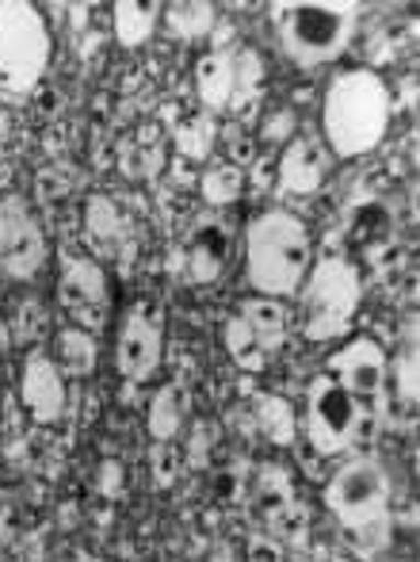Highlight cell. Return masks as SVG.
Wrapping results in <instances>:
<instances>
[{"instance_id":"obj_25","label":"cell","mask_w":420,"mask_h":562,"mask_svg":"<svg viewBox=\"0 0 420 562\" xmlns=\"http://www.w3.org/2000/svg\"><path fill=\"white\" fill-rule=\"evenodd\" d=\"M164 23L180 38H203L214 31L218 12H214V4H207V0H177V4H164Z\"/></svg>"},{"instance_id":"obj_26","label":"cell","mask_w":420,"mask_h":562,"mask_svg":"<svg viewBox=\"0 0 420 562\" xmlns=\"http://www.w3.org/2000/svg\"><path fill=\"white\" fill-rule=\"evenodd\" d=\"M214 138H218V126H214V115L200 112L192 119L177 126V149L192 161H207L211 149H214Z\"/></svg>"},{"instance_id":"obj_14","label":"cell","mask_w":420,"mask_h":562,"mask_svg":"<svg viewBox=\"0 0 420 562\" xmlns=\"http://www.w3.org/2000/svg\"><path fill=\"white\" fill-rule=\"evenodd\" d=\"M329 177V154L317 138H291L280 157V188L287 195H314L321 192Z\"/></svg>"},{"instance_id":"obj_6","label":"cell","mask_w":420,"mask_h":562,"mask_svg":"<svg viewBox=\"0 0 420 562\" xmlns=\"http://www.w3.org/2000/svg\"><path fill=\"white\" fill-rule=\"evenodd\" d=\"M50 66V27L27 0H0V92L31 97Z\"/></svg>"},{"instance_id":"obj_18","label":"cell","mask_w":420,"mask_h":562,"mask_svg":"<svg viewBox=\"0 0 420 562\" xmlns=\"http://www.w3.org/2000/svg\"><path fill=\"white\" fill-rule=\"evenodd\" d=\"M245 318V326L257 334L260 345L268 348V356H275L283 345H287V334H291V311L283 306V299H264V295H252L241 303L237 311Z\"/></svg>"},{"instance_id":"obj_2","label":"cell","mask_w":420,"mask_h":562,"mask_svg":"<svg viewBox=\"0 0 420 562\" xmlns=\"http://www.w3.org/2000/svg\"><path fill=\"white\" fill-rule=\"evenodd\" d=\"M310 257V229L291 211H264L245 226V280L257 295L295 299Z\"/></svg>"},{"instance_id":"obj_17","label":"cell","mask_w":420,"mask_h":562,"mask_svg":"<svg viewBox=\"0 0 420 562\" xmlns=\"http://www.w3.org/2000/svg\"><path fill=\"white\" fill-rule=\"evenodd\" d=\"M188 414H192V391H188L184 379H169V383L154 394V402H149V414H146L149 437L177 440L188 422Z\"/></svg>"},{"instance_id":"obj_27","label":"cell","mask_w":420,"mask_h":562,"mask_svg":"<svg viewBox=\"0 0 420 562\" xmlns=\"http://www.w3.org/2000/svg\"><path fill=\"white\" fill-rule=\"evenodd\" d=\"M164 169V149H161V142H149V134H141L134 146H126V154H123V172L126 177H134V180H149V177H157V172Z\"/></svg>"},{"instance_id":"obj_35","label":"cell","mask_w":420,"mask_h":562,"mask_svg":"<svg viewBox=\"0 0 420 562\" xmlns=\"http://www.w3.org/2000/svg\"><path fill=\"white\" fill-rule=\"evenodd\" d=\"M291 126H295V115H291V112L272 115V119L264 123V142H283V138H291Z\"/></svg>"},{"instance_id":"obj_30","label":"cell","mask_w":420,"mask_h":562,"mask_svg":"<svg viewBox=\"0 0 420 562\" xmlns=\"http://www.w3.org/2000/svg\"><path fill=\"white\" fill-rule=\"evenodd\" d=\"M260 81H264L260 54L257 50H241V54H237V100H252V97H257Z\"/></svg>"},{"instance_id":"obj_13","label":"cell","mask_w":420,"mask_h":562,"mask_svg":"<svg viewBox=\"0 0 420 562\" xmlns=\"http://www.w3.org/2000/svg\"><path fill=\"white\" fill-rule=\"evenodd\" d=\"M188 272L195 283H214L229 265L234 252V229L222 215H200L188 229Z\"/></svg>"},{"instance_id":"obj_11","label":"cell","mask_w":420,"mask_h":562,"mask_svg":"<svg viewBox=\"0 0 420 562\" xmlns=\"http://www.w3.org/2000/svg\"><path fill=\"white\" fill-rule=\"evenodd\" d=\"M325 371L360 402L383 398L386 379H390V363H386L383 345L371 337H355V340H348L344 348H337V352L325 360Z\"/></svg>"},{"instance_id":"obj_8","label":"cell","mask_w":420,"mask_h":562,"mask_svg":"<svg viewBox=\"0 0 420 562\" xmlns=\"http://www.w3.org/2000/svg\"><path fill=\"white\" fill-rule=\"evenodd\" d=\"M58 303L73 318V326L100 334L111 314V288H107L104 265L92 257H61Z\"/></svg>"},{"instance_id":"obj_33","label":"cell","mask_w":420,"mask_h":562,"mask_svg":"<svg viewBox=\"0 0 420 562\" xmlns=\"http://www.w3.org/2000/svg\"><path fill=\"white\" fill-rule=\"evenodd\" d=\"M123 482H126L123 463H115V459H107V463L100 467V490H104L107 497H118V494H123Z\"/></svg>"},{"instance_id":"obj_19","label":"cell","mask_w":420,"mask_h":562,"mask_svg":"<svg viewBox=\"0 0 420 562\" xmlns=\"http://www.w3.org/2000/svg\"><path fill=\"white\" fill-rule=\"evenodd\" d=\"M97 360H100L97 334H89L81 326H66L54 334V363L61 368V375L89 379L97 371Z\"/></svg>"},{"instance_id":"obj_15","label":"cell","mask_w":420,"mask_h":562,"mask_svg":"<svg viewBox=\"0 0 420 562\" xmlns=\"http://www.w3.org/2000/svg\"><path fill=\"white\" fill-rule=\"evenodd\" d=\"M195 89H200L203 112L218 115L237 104V54L214 50L195 66Z\"/></svg>"},{"instance_id":"obj_31","label":"cell","mask_w":420,"mask_h":562,"mask_svg":"<svg viewBox=\"0 0 420 562\" xmlns=\"http://www.w3.org/2000/svg\"><path fill=\"white\" fill-rule=\"evenodd\" d=\"M355 237H360L363 245H375L378 237H390V215H386L378 203H371V207H363L360 215H355Z\"/></svg>"},{"instance_id":"obj_9","label":"cell","mask_w":420,"mask_h":562,"mask_svg":"<svg viewBox=\"0 0 420 562\" xmlns=\"http://www.w3.org/2000/svg\"><path fill=\"white\" fill-rule=\"evenodd\" d=\"M46 265V234L20 195L0 200V272L8 280H31Z\"/></svg>"},{"instance_id":"obj_20","label":"cell","mask_w":420,"mask_h":562,"mask_svg":"<svg viewBox=\"0 0 420 562\" xmlns=\"http://www.w3.org/2000/svg\"><path fill=\"white\" fill-rule=\"evenodd\" d=\"M164 4L154 0H118L115 4V38L126 50H138L141 43L154 38V27L161 23Z\"/></svg>"},{"instance_id":"obj_36","label":"cell","mask_w":420,"mask_h":562,"mask_svg":"<svg viewBox=\"0 0 420 562\" xmlns=\"http://www.w3.org/2000/svg\"><path fill=\"white\" fill-rule=\"evenodd\" d=\"M283 555V543L275 540L272 532L268 536H257V540L249 543V559H280Z\"/></svg>"},{"instance_id":"obj_29","label":"cell","mask_w":420,"mask_h":562,"mask_svg":"<svg viewBox=\"0 0 420 562\" xmlns=\"http://www.w3.org/2000/svg\"><path fill=\"white\" fill-rule=\"evenodd\" d=\"M394 383H398V398L413 409L417 406V322H409V340L398 360H394Z\"/></svg>"},{"instance_id":"obj_32","label":"cell","mask_w":420,"mask_h":562,"mask_svg":"<svg viewBox=\"0 0 420 562\" xmlns=\"http://www.w3.org/2000/svg\"><path fill=\"white\" fill-rule=\"evenodd\" d=\"M241 463H229V467H222L218 474H214V486H211V494L218 497L222 505H241V497H245V479H241V471H237Z\"/></svg>"},{"instance_id":"obj_4","label":"cell","mask_w":420,"mask_h":562,"mask_svg":"<svg viewBox=\"0 0 420 562\" xmlns=\"http://www.w3.org/2000/svg\"><path fill=\"white\" fill-rule=\"evenodd\" d=\"M272 15L280 20L283 50L303 69L337 61L360 27L355 0H283L272 4Z\"/></svg>"},{"instance_id":"obj_21","label":"cell","mask_w":420,"mask_h":562,"mask_svg":"<svg viewBox=\"0 0 420 562\" xmlns=\"http://www.w3.org/2000/svg\"><path fill=\"white\" fill-rule=\"evenodd\" d=\"M252 417H257V429L264 432L272 445H280V448L295 445L298 417H295V406H291L287 398H280V394H257Z\"/></svg>"},{"instance_id":"obj_34","label":"cell","mask_w":420,"mask_h":562,"mask_svg":"<svg viewBox=\"0 0 420 562\" xmlns=\"http://www.w3.org/2000/svg\"><path fill=\"white\" fill-rule=\"evenodd\" d=\"M211 440H218V425H211V422L195 425V440H192V459H195V463H203V459H207Z\"/></svg>"},{"instance_id":"obj_12","label":"cell","mask_w":420,"mask_h":562,"mask_svg":"<svg viewBox=\"0 0 420 562\" xmlns=\"http://www.w3.org/2000/svg\"><path fill=\"white\" fill-rule=\"evenodd\" d=\"M66 375L43 352H31L20 371V402L38 425H54L66 414Z\"/></svg>"},{"instance_id":"obj_24","label":"cell","mask_w":420,"mask_h":562,"mask_svg":"<svg viewBox=\"0 0 420 562\" xmlns=\"http://www.w3.org/2000/svg\"><path fill=\"white\" fill-rule=\"evenodd\" d=\"M123 229H126L123 211H118L107 195H92V200L84 203V234H89V241L111 249V245L123 241Z\"/></svg>"},{"instance_id":"obj_22","label":"cell","mask_w":420,"mask_h":562,"mask_svg":"<svg viewBox=\"0 0 420 562\" xmlns=\"http://www.w3.org/2000/svg\"><path fill=\"white\" fill-rule=\"evenodd\" d=\"M222 345H226L229 360H234L241 371H249V375L264 371V368H268V360H272V356H268V348L257 340V334H252V329L245 326L241 314H234V318L226 322V334H222Z\"/></svg>"},{"instance_id":"obj_5","label":"cell","mask_w":420,"mask_h":562,"mask_svg":"<svg viewBox=\"0 0 420 562\" xmlns=\"http://www.w3.org/2000/svg\"><path fill=\"white\" fill-rule=\"evenodd\" d=\"M363 280L348 257H321L310 265L303 288H298V322L310 340H337L352 329V318L360 311Z\"/></svg>"},{"instance_id":"obj_23","label":"cell","mask_w":420,"mask_h":562,"mask_svg":"<svg viewBox=\"0 0 420 562\" xmlns=\"http://www.w3.org/2000/svg\"><path fill=\"white\" fill-rule=\"evenodd\" d=\"M241 192H245V172L237 169V165H229V161H214L203 169V177H200V195H203V203L207 207H229V203H237L241 200Z\"/></svg>"},{"instance_id":"obj_28","label":"cell","mask_w":420,"mask_h":562,"mask_svg":"<svg viewBox=\"0 0 420 562\" xmlns=\"http://www.w3.org/2000/svg\"><path fill=\"white\" fill-rule=\"evenodd\" d=\"M180 471H184V456L177 451V445L172 440H154V448H149V479H154V486L172 490Z\"/></svg>"},{"instance_id":"obj_7","label":"cell","mask_w":420,"mask_h":562,"mask_svg":"<svg viewBox=\"0 0 420 562\" xmlns=\"http://www.w3.org/2000/svg\"><path fill=\"white\" fill-rule=\"evenodd\" d=\"M367 425V406H360L355 394H348L337 379L325 371L314 375L306 394V437L317 456H340L360 440Z\"/></svg>"},{"instance_id":"obj_1","label":"cell","mask_w":420,"mask_h":562,"mask_svg":"<svg viewBox=\"0 0 420 562\" xmlns=\"http://www.w3.org/2000/svg\"><path fill=\"white\" fill-rule=\"evenodd\" d=\"M394 100L371 69H344L329 81L321 104V131L337 157H363L386 138Z\"/></svg>"},{"instance_id":"obj_16","label":"cell","mask_w":420,"mask_h":562,"mask_svg":"<svg viewBox=\"0 0 420 562\" xmlns=\"http://www.w3.org/2000/svg\"><path fill=\"white\" fill-rule=\"evenodd\" d=\"M252 509L260 513V520L268 525V532L283 525L291 513L298 509L295 502V486H291V474L283 467L268 463L257 471V482H252Z\"/></svg>"},{"instance_id":"obj_3","label":"cell","mask_w":420,"mask_h":562,"mask_svg":"<svg viewBox=\"0 0 420 562\" xmlns=\"http://www.w3.org/2000/svg\"><path fill=\"white\" fill-rule=\"evenodd\" d=\"M325 509L340 520L344 536L360 551H375L390 536L394 482L386 467L371 456H355L325 482Z\"/></svg>"},{"instance_id":"obj_10","label":"cell","mask_w":420,"mask_h":562,"mask_svg":"<svg viewBox=\"0 0 420 562\" xmlns=\"http://www.w3.org/2000/svg\"><path fill=\"white\" fill-rule=\"evenodd\" d=\"M164 352V329H161V311L149 303H134L123 314L115 340V368L118 375H126L130 383H146L157 375Z\"/></svg>"}]
</instances>
